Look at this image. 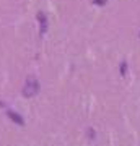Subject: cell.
<instances>
[{"mask_svg":"<svg viewBox=\"0 0 140 146\" xmlns=\"http://www.w3.org/2000/svg\"><path fill=\"white\" fill-rule=\"evenodd\" d=\"M21 93H23L25 98H34L39 93V81L34 76H28L23 88H21Z\"/></svg>","mask_w":140,"mask_h":146,"instance_id":"cell-1","label":"cell"},{"mask_svg":"<svg viewBox=\"0 0 140 146\" xmlns=\"http://www.w3.org/2000/svg\"><path fill=\"white\" fill-rule=\"evenodd\" d=\"M38 20H39V25H41V34H44V33L47 31V18H46V15H44L42 11H39V13H38Z\"/></svg>","mask_w":140,"mask_h":146,"instance_id":"cell-2","label":"cell"},{"mask_svg":"<svg viewBox=\"0 0 140 146\" xmlns=\"http://www.w3.org/2000/svg\"><path fill=\"white\" fill-rule=\"evenodd\" d=\"M8 117H11V119L15 120V123H23V119H21L20 115L13 114V112H10V110H8Z\"/></svg>","mask_w":140,"mask_h":146,"instance_id":"cell-3","label":"cell"},{"mask_svg":"<svg viewBox=\"0 0 140 146\" xmlns=\"http://www.w3.org/2000/svg\"><path fill=\"white\" fill-rule=\"evenodd\" d=\"M94 3H99V5H103V3H106V0H93Z\"/></svg>","mask_w":140,"mask_h":146,"instance_id":"cell-4","label":"cell"}]
</instances>
